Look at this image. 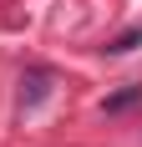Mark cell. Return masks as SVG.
I'll list each match as a JSON object with an SVG mask.
<instances>
[{"label": "cell", "instance_id": "3", "mask_svg": "<svg viewBox=\"0 0 142 147\" xmlns=\"http://www.w3.org/2000/svg\"><path fill=\"white\" fill-rule=\"evenodd\" d=\"M137 96H142L137 86H127V91H117L112 102H107V112H122V107H132V102H137Z\"/></svg>", "mask_w": 142, "mask_h": 147}, {"label": "cell", "instance_id": "2", "mask_svg": "<svg viewBox=\"0 0 142 147\" xmlns=\"http://www.w3.org/2000/svg\"><path fill=\"white\" fill-rule=\"evenodd\" d=\"M46 81H51L46 71H30V91H26V102H30V107H36V102L46 96Z\"/></svg>", "mask_w": 142, "mask_h": 147}, {"label": "cell", "instance_id": "1", "mask_svg": "<svg viewBox=\"0 0 142 147\" xmlns=\"http://www.w3.org/2000/svg\"><path fill=\"white\" fill-rule=\"evenodd\" d=\"M137 46H142V26H132L127 36H117V41L107 46V51H112V56H127V51H137Z\"/></svg>", "mask_w": 142, "mask_h": 147}]
</instances>
